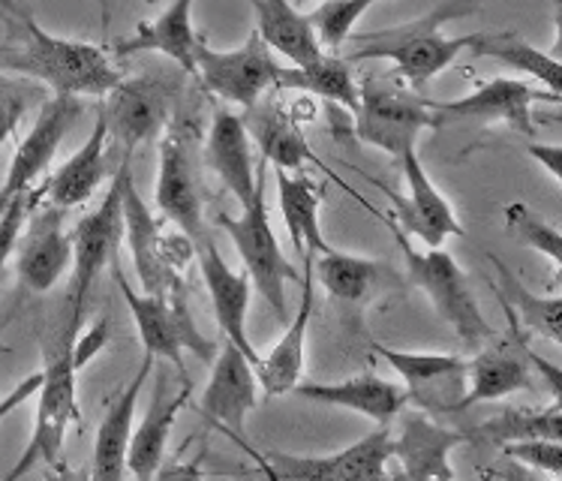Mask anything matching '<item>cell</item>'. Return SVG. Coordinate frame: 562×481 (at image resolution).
<instances>
[{"instance_id":"1","label":"cell","mask_w":562,"mask_h":481,"mask_svg":"<svg viewBox=\"0 0 562 481\" xmlns=\"http://www.w3.org/2000/svg\"><path fill=\"white\" fill-rule=\"evenodd\" d=\"M0 69L22 72L27 79L43 81L55 93L69 97H105L121 81V72L105 58L103 48L48 34L24 7L7 15Z\"/></svg>"},{"instance_id":"2","label":"cell","mask_w":562,"mask_h":481,"mask_svg":"<svg viewBox=\"0 0 562 481\" xmlns=\"http://www.w3.org/2000/svg\"><path fill=\"white\" fill-rule=\"evenodd\" d=\"M479 7H482V0H442L439 7L425 12L415 22L352 36L358 48L346 60L349 64H356V60H391L394 69L401 72V79L409 81L418 91L442 69L451 67V60L458 58L460 52L475 46L479 34L448 36L442 27L454 19H467Z\"/></svg>"},{"instance_id":"3","label":"cell","mask_w":562,"mask_h":481,"mask_svg":"<svg viewBox=\"0 0 562 481\" xmlns=\"http://www.w3.org/2000/svg\"><path fill=\"white\" fill-rule=\"evenodd\" d=\"M79 337V322L64 320L52 328L43 340V370L36 373V422L34 434L24 446L22 458L12 467L7 479H22L36 460H46L48 467H64V439L72 424H81L79 410V367L72 358V346Z\"/></svg>"},{"instance_id":"4","label":"cell","mask_w":562,"mask_h":481,"mask_svg":"<svg viewBox=\"0 0 562 481\" xmlns=\"http://www.w3.org/2000/svg\"><path fill=\"white\" fill-rule=\"evenodd\" d=\"M391 235L397 238L403 250V259H406V268H409V277L413 283L422 292H425L430 304L437 307L439 320L448 322V328L458 334V340L463 344V349L470 353H479L482 346H487L496 337V332L491 328V322L484 320L479 301L472 295L470 280L460 271V265L451 259V253H446L442 247H427V250H418L413 247L409 235L394 223L391 217H385Z\"/></svg>"},{"instance_id":"5","label":"cell","mask_w":562,"mask_h":481,"mask_svg":"<svg viewBox=\"0 0 562 481\" xmlns=\"http://www.w3.org/2000/svg\"><path fill=\"white\" fill-rule=\"evenodd\" d=\"M265 166L259 163V175H256V193H252L250 205L241 208L238 217L229 214H220L214 217L220 230L226 232L235 244V250L241 256L244 271L250 277V283L259 289L274 316L280 322L289 320L286 313V283H299L301 275L295 265L289 262L283 250H280V240H277L271 223H268V202H265Z\"/></svg>"},{"instance_id":"6","label":"cell","mask_w":562,"mask_h":481,"mask_svg":"<svg viewBox=\"0 0 562 481\" xmlns=\"http://www.w3.org/2000/svg\"><path fill=\"white\" fill-rule=\"evenodd\" d=\"M352 115L356 136L394 160H401L406 150H415V142L425 130L442 126L430 100L376 76H368L358 85V109Z\"/></svg>"},{"instance_id":"7","label":"cell","mask_w":562,"mask_h":481,"mask_svg":"<svg viewBox=\"0 0 562 481\" xmlns=\"http://www.w3.org/2000/svg\"><path fill=\"white\" fill-rule=\"evenodd\" d=\"M121 181L124 172L115 169V178L109 183V193L100 205L93 208L88 217L76 223L69 232L72 238V277H69L67 301H64V316L79 322L85 316L88 299H91L93 283L100 280L105 265H112L121 238H124V199H121Z\"/></svg>"},{"instance_id":"8","label":"cell","mask_w":562,"mask_h":481,"mask_svg":"<svg viewBox=\"0 0 562 481\" xmlns=\"http://www.w3.org/2000/svg\"><path fill=\"white\" fill-rule=\"evenodd\" d=\"M112 275H115V283L124 295L126 307L136 320L138 337H142V346L145 353H150L154 358H166L172 361L175 370H178V379L181 385H193L190 377H187L184 367V349H190L195 358L202 361H214L217 356V346L214 340L202 337V332L195 328L193 316H190V307H175L166 299H157V295H145V292H136V289L126 283L121 265L112 259Z\"/></svg>"},{"instance_id":"9","label":"cell","mask_w":562,"mask_h":481,"mask_svg":"<svg viewBox=\"0 0 562 481\" xmlns=\"http://www.w3.org/2000/svg\"><path fill=\"white\" fill-rule=\"evenodd\" d=\"M121 199H124V238L133 253L136 277L145 295L166 299L175 307H187V287L181 271L162 259V232L160 220H154L148 202L138 195L136 175H133V154L121 160Z\"/></svg>"},{"instance_id":"10","label":"cell","mask_w":562,"mask_h":481,"mask_svg":"<svg viewBox=\"0 0 562 481\" xmlns=\"http://www.w3.org/2000/svg\"><path fill=\"white\" fill-rule=\"evenodd\" d=\"M280 69L283 67L256 31L235 52H217L202 36L195 43V79L202 81L205 91L217 93L226 103H238L241 109H250L262 100L268 88H277Z\"/></svg>"},{"instance_id":"11","label":"cell","mask_w":562,"mask_h":481,"mask_svg":"<svg viewBox=\"0 0 562 481\" xmlns=\"http://www.w3.org/2000/svg\"><path fill=\"white\" fill-rule=\"evenodd\" d=\"M175 81L154 72H142L133 79H121L105 93L109 100L100 112L109 126V138H115L124 154H133L138 145L160 136L175 105Z\"/></svg>"},{"instance_id":"12","label":"cell","mask_w":562,"mask_h":481,"mask_svg":"<svg viewBox=\"0 0 562 481\" xmlns=\"http://www.w3.org/2000/svg\"><path fill=\"white\" fill-rule=\"evenodd\" d=\"M157 211L184 232L193 247L205 244V211H202V181L195 166L193 138L184 126L169 121L160 138V175H157Z\"/></svg>"},{"instance_id":"13","label":"cell","mask_w":562,"mask_h":481,"mask_svg":"<svg viewBox=\"0 0 562 481\" xmlns=\"http://www.w3.org/2000/svg\"><path fill=\"white\" fill-rule=\"evenodd\" d=\"M379 358H385L403 379L406 403H415L427 415L460 413L467 394V361L460 356L437 353H403L391 346L370 344Z\"/></svg>"},{"instance_id":"14","label":"cell","mask_w":562,"mask_h":481,"mask_svg":"<svg viewBox=\"0 0 562 481\" xmlns=\"http://www.w3.org/2000/svg\"><path fill=\"white\" fill-rule=\"evenodd\" d=\"M508 316V332L505 337L496 334L494 340L482 346L472 361H467V394L460 410H472L475 403L503 401L515 391L532 389V377H529V346L520 337V322L512 313V307L499 301Z\"/></svg>"},{"instance_id":"15","label":"cell","mask_w":562,"mask_h":481,"mask_svg":"<svg viewBox=\"0 0 562 481\" xmlns=\"http://www.w3.org/2000/svg\"><path fill=\"white\" fill-rule=\"evenodd\" d=\"M85 112L81 97H69V93H55L40 103V115H36L31 133L19 142V148L12 154L10 172L7 181L0 187V193L12 195L34 190V183L46 175V169L55 160L60 142L67 138L72 124L79 121Z\"/></svg>"},{"instance_id":"16","label":"cell","mask_w":562,"mask_h":481,"mask_svg":"<svg viewBox=\"0 0 562 481\" xmlns=\"http://www.w3.org/2000/svg\"><path fill=\"white\" fill-rule=\"evenodd\" d=\"M256 389H259V379H256L250 358L232 340H226L211 361V379L202 394V415L211 424L223 427L252 458L259 455L244 439V424H247V413L256 406Z\"/></svg>"},{"instance_id":"17","label":"cell","mask_w":562,"mask_h":481,"mask_svg":"<svg viewBox=\"0 0 562 481\" xmlns=\"http://www.w3.org/2000/svg\"><path fill=\"white\" fill-rule=\"evenodd\" d=\"M536 100H548V103H560V97L553 93H541L524 79H491L482 88H475L467 97L458 100H446V103H434L437 115L442 124L448 121H484V124H505L520 136H536V121H532V103Z\"/></svg>"},{"instance_id":"18","label":"cell","mask_w":562,"mask_h":481,"mask_svg":"<svg viewBox=\"0 0 562 481\" xmlns=\"http://www.w3.org/2000/svg\"><path fill=\"white\" fill-rule=\"evenodd\" d=\"M259 460L268 463V472L274 479H389L385 463L391 460V430L389 424H382L364 439H358L344 451L325 455V458H295V455H283V451H268Z\"/></svg>"},{"instance_id":"19","label":"cell","mask_w":562,"mask_h":481,"mask_svg":"<svg viewBox=\"0 0 562 481\" xmlns=\"http://www.w3.org/2000/svg\"><path fill=\"white\" fill-rule=\"evenodd\" d=\"M67 208L48 205L27 214L22 235L15 244V275L31 292H52L58 280L72 268V238L64 230Z\"/></svg>"},{"instance_id":"20","label":"cell","mask_w":562,"mask_h":481,"mask_svg":"<svg viewBox=\"0 0 562 481\" xmlns=\"http://www.w3.org/2000/svg\"><path fill=\"white\" fill-rule=\"evenodd\" d=\"M403 178L409 187V195H397L385 190L394 208V217L406 235H415L425 247H442L448 238H463L467 232L454 217V208L439 193L434 181L427 178L425 166L415 150H406L401 157Z\"/></svg>"},{"instance_id":"21","label":"cell","mask_w":562,"mask_h":481,"mask_svg":"<svg viewBox=\"0 0 562 481\" xmlns=\"http://www.w3.org/2000/svg\"><path fill=\"white\" fill-rule=\"evenodd\" d=\"M195 259H199V271L205 280L207 299L217 316L220 332L226 334V340L241 349L244 356L250 358V365H259V353L252 349L250 337H247V307H250V277L247 271H232L229 262L223 259L217 244L207 238L205 244L195 247Z\"/></svg>"},{"instance_id":"22","label":"cell","mask_w":562,"mask_h":481,"mask_svg":"<svg viewBox=\"0 0 562 481\" xmlns=\"http://www.w3.org/2000/svg\"><path fill=\"white\" fill-rule=\"evenodd\" d=\"M401 434L391 436V458L403 463L406 479H454L451 451L467 443V434L448 430L427 413H406L401 410Z\"/></svg>"},{"instance_id":"23","label":"cell","mask_w":562,"mask_h":481,"mask_svg":"<svg viewBox=\"0 0 562 481\" xmlns=\"http://www.w3.org/2000/svg\"><path fill=\"white\" fill-rule=\"evenodd\" d=\"M301 259H304V271H301V301L299 310H295V320L289 322L280 344L268 356L259 358V365L252 367L268 398L289 394L299 385L301 370H304V346H307V328H311L316 287H313V253H304Z\"/></svg>"},{"instance_id":"24","label":"cell","mask_w":562,"mask_h":481,"mask_svg":"<svg viewBox=\"0 0 562 481\" xmlns=\"http://www.w3.org/2000/svg\"><path fill=\"white\" fill-rule=\"evenodd\" d=\"M205 163L207 169H214L223 187L238 199V205H250L259 166L252 163L250 136H247L241 115H235L229 109L214 112V121H211L205 138Z\"/></svg>"},{"instance_id":"25","label":"cell","mask_w":562,"mask_h":481,"mask_svg":"<svg viewBox=\"0 0 562 481\" xmlns=\"http://www.w3.org/2000/svg\"><path fill=\"white\" fill-rule=\"evenodd\" d=\"M289 394H299L304 401L325 403L334 410H349L370 418V422L389 424L397 418L401 410H406V391L397 382L376 377V373H361V377L344 379V382H304L295 385Z\"/></svg>"},{"instance_id":"26","label":"cell","mask_w":562,"mask_h":481,"mask_svg":"<svg viewBox=\"0 0 562 481\" xmlns=\"http://www.w3.org/2000/svg\"><path fill=\"white\" fill-rule=\"evenodd\" d=\"M187 398H190V385H181V391H172V377L166 370H157V389L150 398V406L138 430L130 436V448H126V472H133L136 479H154L160 470L162 455H166V443L172 434L175 418L184 410Z\"/></svg>"},{"instance_id":"27","label":"cell","mask_w":562,"mask_h":481,"mask_svg":"<svg viewBox=\"0 0 562 481\" xmlns=\"http://www.w3.org/2000/svg\"><path fill=\"white\" fill-rule=\"evenodd\" d=\"M247 136L259 145L265 163H274L277 169H304L307 163H316L307 136L299 124V115L286 105L268 97L247 109L244 115Z\"/></svg>"},{"instance_id":"28","label":"cell","mask_w":562,"mask_h":481,"mask_svg":"<svg viewBox=\"0 0 562 481\" xmlns=\"http://www.w3.org/2000/svg\"><path fill=\"white\" fill-rule=\"evenodd\" d=\"M150 370H154V356L145 353L136 377L126 382L115 401H109L103 424L97 430V443H93V479H124L126 476V448H130V436H133V415H136L142 389L150 379Z\"/></svg>"},{"instance_id":"29","label":"cell","mask_w":562,"mask_h":481,"mask_svg":"<svg viewBox=\"0 0 562 481\" xmlns=\"http://www.w3.org/2000/svg\"><path fill=\"white\" fill-rule=\"evenodd\" d=\"M190 15H193V0H172L160 19L138 22L133 36L117 40L115 55L126 58V55H136V52H160V55H166V58L184 69L187 76H195V43H199V36H195Z\"/></svg>"},{"instance_id":"30","label":"cell","mask_w":562,"mask_h":481,"mask_svg":"<svg viewBox=\"0 0 562 481\" xmlns=\"http://www.w3.org/2000/svg\"><path fill=\"white\" fill-rule=\"evenodd\" d=\"M105 142H109V126H105L103 112L97 109V121H93L88 142L46 183L48 205L69 211V208L85 205L97 193V187L105 178Z\"/></svg>"},{"instance_id":"31","label":"cell","mask_w":562,"mask_h":481,"mask_svg":"<svg viewBox=\"0 0 562 481\" xmlns=\"http://www.w3.org/2000/svg\"><path fill=\"white\" fill-rule=\"evenodd\" d=\"M274 178L280 214H283L289 238H292V247L299 250V256H304V253L319 256V253L331 250V244L325 240L319 230V205L325 190H319V183L304 172L289 175L286 169H274Z\"/></svg>"},{"instance_id":"32","label":"cell","mask_w":562,"mask_h":481,"mask_svg":"<svg viewBox=\"0 0 562 481\" xmlns=\"http://www.w3.org/2000/svg\"><path fill=\"white\" fill-rule=\"evenodd\" d=\"M256 10V34L268 48L280 52L295 67H304L322 55L319 40L307 15H301L289 0H250Z\"/></svg>"},{"instance_id":"33","label":"cell","mask_w":562,"mask_h":481,"mask_svg":"<svg viewBox=\"0 0 562 481\" xmlns=\"http://www.w3.org/2000/svg\"><path fill=\"white\" fill-rule=\"evenodd\" d=\"M470 52L479 55V58L499 60L503 67L515 69V72H524L529 79L541 81L548 88V93L560 97L562 69L557 52H541V48L527 43L520 34H512V31H479V40H475V46Z\"/></svg>"},{"instance_id":"34","label":"cell","mask_w":562,"mask_h":481,"mask_svg":"<svg viewBox=\"0 0 562 481\" xmlns=\"http://www.w3.org/2000/svg\"><path fill=\"white\" fill-rule=\"evenodd\" d=\"M313 277H319L322 289L337 301L361 304L376 295L385 283V268L376 259L352 256V253L328 250L313 256Z\"/></svg>"},{"instance_id":"35","label":"cell","mask_w":562,"mask_h":481,"mask_svg":"<svg viewBox=\"0 0 562 481\" xmlns=\"http://www.w3.org/2000/svg\"><path fill=\"white\" fill-rule=\"evenodd\" d=\"M277 91H307L328 103L344 105L346 112L358 109V85L352 76V64L337 55H319L304 67H283L277 76Z\"/></svg>"},{"instance_id":"36","label":"cell","mask_w":562,"mask_h":481,"mask_svg":"<svg viewBox=\"0 0 562 481\" xmlns=\"http://www.w3.org/2000/svg\"><path fill=\"white\" fill-rule=\"evenodd\" d=\"M515 439H562V401L553 398L544 410L508 406L496 418L472 427L467 434V443H484L496 448Z\"/></svg>"},{"instance_id":"37","label":"cell","mask_w":562,"mask_h":481,"mask_svg":"<svg viewBox=\"0 0 562 481\" xmlns=\"http://www.w3.org/2000/svg\"><path fill=\"white\" fill-rule=\"evenodd\" d=\"M496 265L499 275V289L496 295L505 301L512 313H517V322H524L529 332L541 334L544 340L553 346H562V299L560 295H536L524 287V280L499 259V256H487Z\"/></svg>"},{"instance_id":"38","label":"cell","mask_w":562,"mask_h":481,"mask_svg":"<svg viewBox=\"0 0 562 481\" xmlns=\"http://www.w3.org/2000/svg\"><path fill=\"white\" fill-rule=\"evenodd\" d=\"M505 230L512 232L520 244H527L541 256H548V262L560 271L562 268V232L548 223L544 217H539L536 211L524 202H512L505 205L503 211Z\"/></svg>"},{"instance_id":"39","label":"cell","mask_w":562,"mask_h":481,"mask_svg":"<svg viewBox=\"0 0 562 481\" xmlns=\"http://www.w3.org/2000/svg\"><path fill=\"white\" fill-rule=\"evenodd\" d=\"M376 0H325L319 10H313L307 19H311L313 31H316V40L319 46H325L331 55H337L344 43L352 36V27L358 24V19L373 7Z\"/></svg>"},{"instance_id":"40","label":"cell","mask_w":562,"mask_h":481,"mask_svg":"<svg viewBox=\"0 0 562 481\" xmlns=\"http://www.w3.org/2000/svg\"><path fill=\"white\" fill-rule=\"evenodd\" d=\"M43 103V88H36L27 79H12L0 69V148L15 136L22 118Z\"/></svg>"},{"instance_id":"41","label":"cell","mask_w":562,"mask_h":481,"mask_svg":"<svg viewBox=\"0 0 562 481\" xmlns=\"http://www.w3.org/2000/svg\"><path fill=\"white\" fill-rule=\"evenodd\" d=\"M499 451L505 460L548 472L551 479H562V439H515L503 443Z\"/></svg>"},{"instance_id":"42","label":"cell","mask_w":562,"mask_h":481,"mask_svg":"<svg viewBox=\"0 0 562 481\" xmlns=\"http://www.w3.org/2000/svg\"><path fill=\"white\" fill-rule=\"evenodd\" d=\"M36 202H40V195H34V190L12 195L10 208H7V214L0 220V271H3V265L10 262V256L15 253L19 235L24 230V220L34 211Z\"/></svg>"},{"instance_id":"43","label":"cell","mask_w":562,"mask_h":481,"mask_svg":"<svg viewBox=\"0 0 562 481\" xmlns=\"http://www.w3.org/2000/svg\"><path fill=\"white\" fill-rule=\"evenodd\" d=\"M109 328H112V322H109V316H103V320L97 322L81 340H76V346H72V358H76V367H79V370L109 344Z\"/></svg>"},{"instance_id":"44","label":"cell","mask_w":562,"mask_h":481,"mask_svg":"<svg viewBox=\"0 0 562 481\" xmlns=\"http://www.w3.org/2000/svg\"><path fill=\"white\" fill-rule=\"evenodd\" d=\"M529 157L536 163H541L544 169H548V175H551L553 181L562 183V148L560 145H539V142H532V145H527Z\"/></svg>"},{"instance_id":"45","label":"cell","mask_w":562,"mask_h":481,"mask_svg":"<svg viewBox=\"0 0 562 481\" xmlns=\"http://www.w3.org/2000/svg\"><path fill=\"white\" fill-rule=\"evenodd\" d=\"M117 3H121V0H97V7H100V19H103V24L112 22V15H115Z\"/></svg>"},{"instance_id":"46","label":"cell","mask_w":562,"mask_h":481,"mask_svg":"<svg viewBox=\"0 0 562 481\" xmlns=\"http://www.w3.org/2000/svg\"><path fill=\"white\" fill-rule=\"evenodd\" d=\"M0 10L7 12V15H12V12L22 10V3H19V0H0Z\"/></svg>"},{"instance_id":"47","label":"cell","mask_w":562,"mask_h":481,"mask_svg":"<svg viewBox=\"0 0 562 481\" xmlns=\"http://www.w3.org/2000/svg\"><path fill=\"white\" fill-rule=\"evenodd\" d=\"M10 202H12L10 195L0 193V220H3V214H7V208H10Z\"/></svg>"},{"instance_id":"48","label":"cell","mask_w":562,"mask_h":481,"mask_svg":"<svg viewBox=\"0 0 562 481\" xmlns=\"http://www.w3.org/2000/svg\"><path fill=\"white\" fill-rule=\"evenodd\" d=\"M553 3H557V7H560V0H553Z\"/></svg>"},{"instance_id":"49","label":"cell","mask_w":562,"mask_h":481,"mask_svg":"<svg viewBox=\"0 0 562 481\" xmlns=\"http://www.w3.org/2000/svg\"><path fill=\"white\" fill-rule=\"evenodd\" d=\"M299 3H307V0H299Z\"/></svg>"},{"instance_id":"50","label":"cell","mask_w":562,"mask_h":481,"mask_svg":"<svg viewBox=\"0 0 562 481\" xmlns=\"http://www.w3.org/2000/svg\"><path fill=\"white\" fill-rule=\"evenodd\" d=\"M0 356H3V349H0Z\"/></svg>"}]
</instances>
